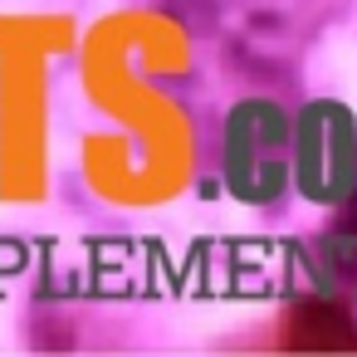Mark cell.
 Segmentation results:
<instances>
[{"label": "cell", "instance_id": "7a4b0ae2", "mask_svg": "<svg viewBox=\"0 0 357 357\" xmlns=\"http://www.w3.org/2000/svg\"><path fill=\"white\" fill-rule=\"evenodd\" d=\"M298 167H303V191H318V196H337L357 167V152H352V128L337 108H313L303 118V132H298Z\"/></svg>", "mask_w": 357, "mask_h": 357}, {"label": "cell", "instance_id": "6da1fadb", "mask_svg": "<svg viewBox=\"0 0 357 357\" xmlns=\"http://www.w3.org/2000/svg\"><path fill=\"white\" fill-rule=\"evenodd\" d=\"M294 147H289V128L284 113L269 103H245L230 128H225V181L245 196V201H274L284 167H289Z\"/></svg>", "mask_w": 357, "mask_h": 357}, {"label": "cell", "instance_id": "3957f363", "mask_svg": "<svg viewBox=\"0 0 357 357\" xmlns=\"http://www.w3.org/2000/svg\"><path fill=\"white\" fill-rule=\"evenodd\" d=\"M347 313L337 303H303L294 318H289V347H357V328L342 323Z\"/></svg>", "mask_w": 357, "mask_h": 357}, {"label": "cell", "instance_id": "277c9868", "mask_svg": "<svg viewBox=\"0 0 357 357\" xmlns=\"http://www.w3.org/2000/svg\"><path fill=\"white\" fill-rule=\"evenodd\" d=\"M323 255H328L333 279H337L342 289H352V294H357V211H352V215H342V220L328 230Z\"/></svg>", "mask_w": 357, "mask_h": 357}]
</instances>
